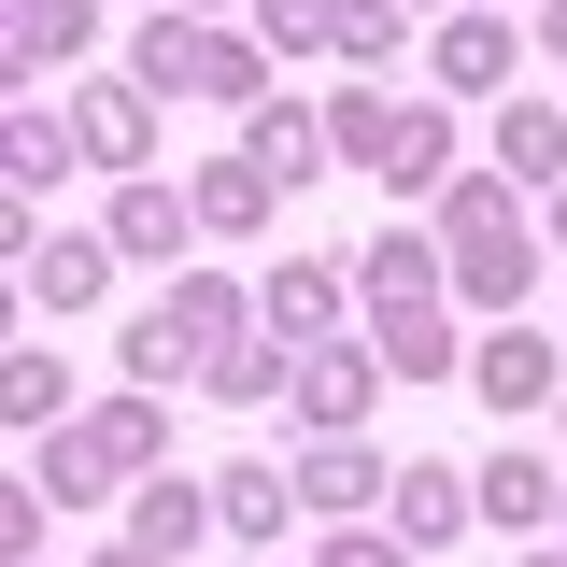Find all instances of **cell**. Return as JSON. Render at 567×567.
Segmentation results:
<instances>
[{
  "instance_id": "cell-37",
  "label": "cell",
  "mask_w": 567,
  "mask_h": 567,
  "mask_svg": "<svg viewBox=\"0 0 567 567\" xmlns=\"http://www.w3.org/2000/svg\"><path fill=\"white\" fill-rule=\"evenodd\" d=\"M525 567H567V554H525Z\"/></svg>"
},
{
  "instance_id": "cell-14",
  "label": "cell",
  "mask_w": 567,
  "mask_h": 567,
  "mask_svg": "<svg viewBox=\"0 0 567 567\" xmlns=\"http://www.w3.org/2000/svg\"><path fill=\"white\" fill-rule=\"evenodd\" d=\"M85 29H100V0H14V14H0L14 71H71V58H85Z\"/></svg>"
},
{
  "instance_id": "cell-25",
  "label": "cell",
  "mask_w": 567,
  "mask_h": 567,
  "mask_svg": "<svg viewBox=\"0 0 567 567\" xmlns=\"http://www.w3.org/2000/svg\"><path fill=\"white\" fill-rule=\"evenodd\" d=\"M71 156H85V142H71V114H43V100H14V185H58Z\"/></svg>"
},
{
  "instance_id": "cell-8",
  "label": "cell",
  "mask_w": 567,
  "mask_h": 567,
  "mask_svg": "<svg viewBox=\"0 0 567 567\" xmlns=\"http://www.w3.org/2000/svg\"><path fill=\"white\" fill-rule=\"evenodd\" d=\"M468 383H483V412H539V398H554V341L511 312V327H483V341H468Z\"/></svg>"
},
{
  "instance_id": "cell-17",
  "label": "cell",
  "mask_w": 567,
  "mask_h": 567,
  "mask_svg": "<svg viewBox=\"0 0 567 567\" xmlns=\"http://www.w3.org/2000/svg\"><path fill=\"white\" fill-rule=\"evenodd\" d=\"M496 171H511V185H567V114L554 100H511V114H496Z\"/></svg>"
},
{
  "instance_id": "cell-27",
  "label": "cell",
  "mask_w": 567,
  "mask_h": 567,
  "mask_svg": "<svg viewBox=\"0 0 567 567\" xmlns=\"http://www.w3.org/2000/svg\"><path fill=\"white\" fill-rule=\"evenodd\" d=\"M398 29H412V0H341V58L354 71H398Z\"/></svg>"
},
{
  "instance_id": "cell-13",
  "label": "cell",
  "mask_w": 567,
  "mask_h": 567,
  "mask_svg": "<svg viewBox=\"0 0 567 567\" xmlns=\"http://www.w3.org/2000/svg\"><path fill=\"white\" fill-rule=\"evenodd\" d=\"M241 156H256L270 185H312V156H341V142H327V114H298V100H256V114H241Z\"/></svg>"
},
{
  "instance_id": "cell-24",
  "label": "cell",
  "mask_w": 567,
  "mask_h": 567,
  "mask_svg": "<svg viewBox=\"0 0 567 567\" xmlns=\"http://www.w3.org/2000/svg\"><path fill=\"white\" fill-rule=\"evenodd\" d=\"M29 483H43V496H100V483H114V440H100V425H58Z\"/></svg>"
},
{
  "instance_id": "cell-38",
  "label": "cell",
  "mask_w": 567,
  "mask_h": 567,
  "mask_svg": "<svg viewBox=\"0 0 567 567\" xmlns=\"http://www.w3.org/2000/svg\"><path fill=\"white\" fill-rule=\"evenodd\" d=\"M412 14H440V0H412Z\"/></svg>"
},
{
  "instance_id": "cell-23",
  "label": "cell",
  "mask_w": 567,
  "mask_h": 567,
  "mask_svg": "<svg viewBox=\"0 0 567 567\" xmlns=\"http://www.w3.org/2000/svg\"><path fill=\"white\" fill-rule=\"evenodd\" d=\"M327 142H341L354 171H383V156H398V100H383V85H341V100H327Z\"/></svg>"
},
{
  "instance_id": "cell-16",
  "label": "cell",
  "mask_w": 567,
  "mask_h": 567,
  "mask_svg": "<svg viewBox=\"0 0 567 567\" xmlns=\"http://www.w3.org/2000/svg\"><path fill=\"white\" fill-rule=\"evenodd\" d=\"M213 525H227V511H213V483H142V511H128V539H142V554H171V567L199 554Z\"/></svg>"
},
{
  "instance_id": "cell-2",
  "label": "cell",
  "mask_w": 567,
  "mask_h": 567,
  "mask_svg": "<svg viewBox=\"0 0 567 567\" xmlns=\"http://www.w3.org/2000/svg\"><path fill=\"white\" fill-rule=\"evenodd\" d=\"M128 85H156V100H227V114H256V100H270V58H256L241 29H213V14H142Z\"/></svg>"
},
{
  "instance_id": "cell-28",
  "label": "cell",
  "mask_w": 567,
  "mask_h": 567,
  "mask_svg": "<svg viewBox=\"0 0 567 567\" xmlns=\"http://www.w3.org/2000/svg\"><path fill=\"white\" fill-rule=\"evenodd\" d=\"M256 43H284V58L341 43V0H256Z\"/></svg>"
},
{
  "instance_id": "cell-39",
  "label": "cell",
  "mask_w": 567,
  "mask_h": 567,
  "mask_svg": "<svg viewBox=\"0 0 567 567\" xmlns=\"http://www.w3.org/2000/svg\"><path fill=\"white\" fill-rule=\"evenodd\" d=\"M554 525H567V511H554Z\"/></svg>"
},
{
  "instance_id": "cell-21",
  "label": "cell",
  "mask_w": 567,
  "mask_h": 567,
  "mask_svg": "<svg viewBox=\"0 0 567 567\" xmlns=\"http://www.w3.org/2000/svg\"><path fill=\"white\" fill-rule=\"evenodd\" d=\"M213 511H227V539H284V511H298V483L241 454V468H213Z\"/></svg>"
},
{
  "instance_id": "cell-18",
  "label": "cell",
  "mask_w": 567,
  "mask_h": 567,
  "mask_svg": "<svg viewBox=\"0 0 567 567\" xmlns=\"http://www.w3.org/2000/svg\"><path fill=\"white\" fill-rule=\"evenodd\" d=\"M369 496H383V454L369 440H312L298 454V511H369Z\"/></svg>"
},
{
  "instance_id": "cell-26",
  "label": "cell",
  "mask_w": 567,
  "mask_h": 567,
  "mask_svg": "<svg viewBox=\"0 0 567 567\" xmlns=\"http://www.w3.org/2000/svg\"><path fill=\"white\" fill-rule=\"evenodd\" d=\"M58 398H71V369H58V354H14V369H0V412L29 425V440L58 425Z\"/></svg>"
},
{
  "instance_id": "cell-15",
  "label": "cell",
  "mask_w": 567,
  "mask_h": 567,
  "mask_svg": "<svg viewBox=\"0 0 567 567\" xmlns=\"http://www.w3.org/2000/svg\"><path fill=\"white\" fill-rule=\"evenodd\" d=\"M354 284H369V298H454V256H440L425 227H383V241L354 256Z\"/></svg>"
},
{
  "instance_id": "cell-5",
  "label": "cell",
  "mask_w": 567,
  "mask_h": 567,
  "mask_svg": "<svg viewBox=\"0 0 567 567\" xmlns=\"http://www.w3.org/2000/svg\"><path fill=\"white\" fill-rule=\"evenodd\" d=\"M369 354H383L398 383H440V369H468V341H454V298H369Z\"/></svg>"
},
{
  "instance_id": "cell-34",
  "label": "cell",
  "mask_w": 567,
  "mask_h": 567,
  "mask_svg": "<svg viewBox=\"0 0 567 567\" xmlns=\"http://www.w3.org/2000/svg\"><path fill=\"white\" fill-rule=\"evenodd\" d=\"M100 567H171V554H142V539H128V554H100Z\"/></svg>"
},
{
  "instance_id": "cell-19",
  "label": "cell",
  "mask_w": 567,
  "mask_h": 567,
  "mask_svg": "<svg viewBox=\"0 0 567 567\" xmlns=\"http://www.w3.org/2000/svg\"><path fill=\"white\" fill-rule=\"evenodd\" d=\"M29 298H43V312H85V298H100V284H114V241H29Z\"/></svg>"
},
{
  "instance_id": "cell-7",
  "label": "cell",
  "mask_w": 567,
  "mask_h": 567,
  "mask_svg": "<svg viewBox=\"0 0 567 567\" xmlns=\"http://www.w3.org/2000/svg\"><path fill=\"white\" fill-rule=\"evenodd\" d=\"M100 241L156 270V256H185V241H199V199H185V185H156V171H128V185H114V227H100Z\"/></svg>"
},
{
  "instance_id": "cell-22",
  "label": "cell",
  "mask_w": 567,
  "mask_h": 567,
  "mask_svg": "<svg viewBox=\"0 0 567 567\" xmlns=\"http://www.w3.org/2000/svg\"><path fill=\"white\" fill-rule=\"evenodd\" d=\"M185 199H199V227H213V241H241V227L270 213V171H256V156H213V171L185 185Z\"/></svg>"
},
{
  "instance_id": "cell-33",
  "label": "cell",
  "mask_w": 567,
  "mask_h": 567,
  "mask_svg": "<svg viewBox=\"0 0 567 567\" xmlns=\"http://www.w3.org/2000/svg\"><path fill=\"white\" fill-rule=\"evenodd\" d=\"M539 43H554V58H567V0H539Z\"/></svg>"
},
{
  "instance_id": "cell-35",
  "label": "cell",
  "mask_w": 567,
  "mask_h": 567,
  "mask_svg": "<svg viewBox=\"0 0 567 567\" xmlns=\"http://www.w3.org/2000/svg\"><path fill=\"white\" fill-rule=\"evenodd\" d=\"M554 241H567V185H554Z\"/></svg>"
},
{
  "instance_id": "cell-4",
  "label": "cell",
  "mask_w": 567,
  "mask_h": 567,
  "mask_svg": "<svg viewBox=\"0 0 567 567\" xmlns=\"http://www.w3.org/2000/svg\"><path fill=\"white\" fill-rule=\"evenodd\" d=\"M341 256H284V270H256V312H270V341L284 354H312V341H341Z\"/></svg>"
},
{
  "instance_id": "cell-29",
  "label": "cell",
  "mask_w": 567,
  "mask_h": 567,
  "mask_svg": "<svg viewBox=\"0 0 567 567\" xmlns=\"http://www.w3.org/2000/svg\"><path fill=\"white\" fill-rule=\"evenodd\" d=\"M213 398H227V412H256V398H298V354H227V369H213Z\"/></svg>"
},
{
  "instance_id": "cell-20",
  "label": "cell",
  "mask_w": 567,
  "mask_h": 567,
  "mask_svg": "<svg viewBox=\"0 0 567 567\" xmlns=\"http://www.w3.org/2000/svg\"><path fill=\"white\" fill-rule=\"evenodd\" d=\"M383 185L412 199V185H454V114L440 100H398V156H383Z\"/></svg>"
},
{
  "instance_id": "cell-10",
  "label": "cell",
  "mask_w": 567,
  "mask_h": 567,
  "mask_svg": "<svg viewBox=\"0 0 567 567\" xmlns=\"http://www.w3.org/2000/svg\"><path fill=\"white\" fill-rule=\"evenodd\" d=\"M468 483H483V525H496V539H539V525L567 511V483L539 468V454H525V440H511V454H483Z\"/></svg>"
},
{
  "instance_id": "cell-6",
  "label": "cell",
  "mask_w": 567,
  "mask_h": 567,
  "mask_svg": "<svg viewBox=\"0 0 567 567\" xmlns=\"http://www.w3.org/2000/svg\"><path fill=\"white\" fill-rule=\"evenodd\" d=\"M383 496H398V539H412V554H454V539L483 525V483H468V468H440V454H412Z\"/></svg>"
},
{
  "instance_id": "cell-9",
  "label": "cell",
  "mask_w": 567,
  "mask_h": 567,
  "mask_svg": "<svg viewBox=\"0 0 567 567\" xmlns=\"http://www.w3.org/2000/svg\"><path fill=\"white\" fill-rule=\"evenodd\" d=\"M71 142H85L100 171H142V156H156V85H85V100H71Z\"/></svg>"
},
{
  "instance_id": "cell-36",
  "label": "cell",
  "mask_w": 567,
  "mask_h": 567,
  "mask_svg": "<svg viewBox=\"0 0 567 567\" xmlns=\"http://www.w3.org/2000/svg\"><path fill=\"white\" fill-rule=\"evenodd\" d=\"M171 14H213V0H171Z\"/></svg>"
},
{
  "instance_id": "cell-31",
  "label": "cell",
  "mask_w": 567,
  "mask_h": 567,
  "mask_svg": "<svg viewBox=\"0 0 567 567\" xmlns=\"http://www.w3.org/2000/svg\"><path fill=\"white\" fill-rule=\"evenodd\" d=\"M0 554H14V567L43 554V483H14V496H0Z\"/></svg>"
},
{
  "instance_id": "cell-32",
  "label": "cell",
  "mask_w": 567,
  "mask_h": 567,
  "mask_svg": "<svg viewBox=\"0 0 567 567\" xmlns=\"http://www.w3.org/2000/svg\"><path fill=\"white\" fill-rule=\"evenodd\" d=\"M327 567H412V539H369V525H341V539H327Z\"/></svg>"
},
{
  "instance_id": "cell-30",
  "label": "cell",
  "mask_w": 567,
  "mask_h": 567,
  "mask_svg": "<svg viewBox=\"0 0 567 567\" xmlns=\"http://www.w3.org/2000/svg\"><path fill=\"white\" fill-rule=\"evenodd\" d=\"M100 440H114V468H156V454H171V412H156V398H114Z\"/></svg>"
},
{
  "instance_id": "cell-3",
  "label": "cell",
  "mask_w": 567,
  "mask_h": 567,
  "mask_svg": "<svg viewBox=\"0 0 567 567\" xmlns=\"http://www.w3.org/2000/svg\"><path fill=\"white\" fill-rule=\"evenodd\" d=\"M241 354V284H171L156 312H128V383H213Z\"/></svg>"
},
{
  "instance_id": "cell-1",
  "label": "cell",
  "mask_w": 567,
  "mask_h": 567,
  "mask_svg": "<svg viewBox=\"0 0 567 567\" xmlns=\"http://www.w3.org/2000/svg\"><path fill=\"white\" fill-rule=\"evenodd\" d=\"M440 256H454V298L525 312V284H539V227H525V199H511L496 171H454V185H440Z\"/></svg>"
},
{
  "instance_id": "cell-11",
  "label": "cell",
  "mask_w": 567,
  "mask_h": 567,
  "mask_svg": "<svg viewBox=\"0 0 567 567\" xmlns=\"http://www.w3.org/2000/svg\"><path fill=\"white\" fill-rule=\"evenodd\" d=\"M425 58H440V85H454V100H496L525 43H511V14H440V43H425Z\"/></svg>"
},
{
  "instance_id": "cell-12",
  "label": "cell",
  "mask_w": 567,
  "mask_h": 567,
  "mask_svg": "<svg viewBox=\"0 0 567 567\" xmlns=\"http://www.w3.org/2000/svg\"><path fill=\"white\" fill-rule=\"evenodd\" d=\"M369 383H383V354H354V341H312V354H298V412L327 425V440H354Z\"/></svg>"
}]
</instances>
